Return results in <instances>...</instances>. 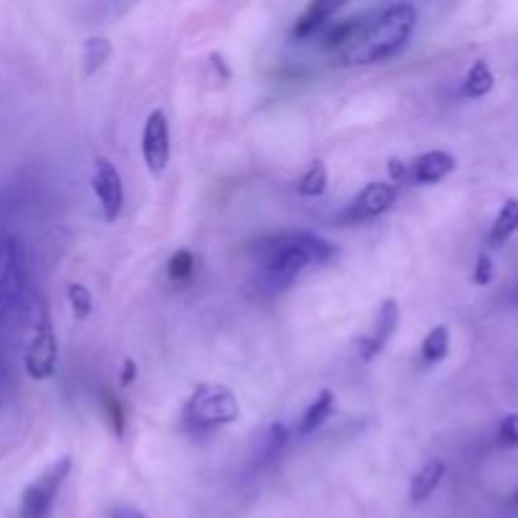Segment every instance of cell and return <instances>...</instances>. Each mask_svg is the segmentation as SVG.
<instances>
[{
	"mask_svg": "<svg viewBox=\"0 0 518 518\" xmlns=\"http://www.w3.org/2000/svg\"><path fill=\"white\" fill-rule=\"evenodd\" d=\"M329 187V170L321 160H314L306 167L304 175L296 182V190H299L301 198H321Z\"/></svg>",
	"mask_w": 518,
	"mask_h": 518,
	"instance_id": "d6986e66",
	"label": "cell"
},
{
	"mask_svg": "<svg viewBox=\"0 0 518 518\" xmlns=\"http://www.w3.org/2000/svg\"><path fill=\"white\" fill-rule=\"evenodd\" d=\"M513 233H518V200L511 198L503 203V208L498 210L496 220H493L491 225V233H488V241L493 243V246H498V243L508 241Z\"/></svg>",
	"mask_w": 518,
	"mask_h": 518,
	"instance_id": "ac0fdd59",
	"label": "cell"
},
{
	"mask_svg": "<svg viewBox=\"0 0 518 518\" xmlns=\"http://www.w3.org/2000/svg\"><path fill=\"white\" fill-rule=\"evenodd\" d=\"M66 301H69L71 314H74L76 321L89 319L91 309H94V299H91V291L84 284L66 286Z\"/></svg>",
	"mask_w": 518,
	"mask_h": 518,
	"instance_id": "44dd1931",
	"label": "cell"
},
{
	"mask_svg": "<svg viewBox=\"0 0 518 518\" xmlns=\"http://www.w3.org/2000/svg\"><path fill=\"white\" fill-rule=\"evenodd\" d=\"M415 26L417 11L410 3H395L380 11L362 13L349 41L334 51V59L347 66L380 64L405 49Z\"/></svg>",
	"mask_w": 518,
	"mask_h": 518,
	"instance_id": "6da1fadb",
	"label": "cell"
},
{
	"mask_svg": "<svg viewBox=\"0 0 518 518\" xmlns=\"http://www.w3.org/2000/svg\"><path fill=\"white\" fill-rule=\"evenodd\" d=\"M337 246L311 233H281L258 243L261 286L268 294L289 289L311 263H329Z\"/></svg>",
	"mask_w": 518,
	"mask_h": 518,
	"instance_id": "7a4b0ae2",
	"label": "cell"
},
{
	"mask_svg": "<svg viewBox=\"0 0 518 518\" xmlns=\"http://www.w3.org/2000/svg\"><path fill=\"white\" fill-rule=\"evenodd\" d=\"M334 392L332 390H321L319 395L311 400V405L306 407L304 415H301L299 425H296V433L299 435H311L314 430H319L321 425H324L326 420H329V415L334 412Z\"/></svg>",
	"mask_w": 518,
	"mask_h": 518,
	"instance_id": "9a60e30c",
	"label": "cell"
},
{
	"mask_svg": "<svg viewBox=\"0 0 518 518\" xmlns=\"http://www.w3.org/2000/svg\"><path fill=\"white\" fill-rule=\"evenodd\" d=\"M142 157L152 175H162L170 162V122L162 109L147 117L145 132H142Z\"/></svg>",
	"mask_w": 518,
	"mask_h": 518,
	"instance_id": "8992f818",
	"label": "cell"
},
{
	"mask_svg": "<svg viewBox=\"0 0 518 518\" xmlns=\"http://www.w3.org/2000/svg\"><path fill=\"white\" fill-rule=\"evenodd\" d=\"M112 518H147V516L134 506H117L112 511Z\"/></svg>",
	"mask_w": 518,
	"mask_h": 518,
	"instance_id": "83f0119b",
	"label": "cell"
},
{
	"mask_svg": "<svg viewBox=\"0 0 518 518\" xmlns=\"http://www.w3.org/2000/svg\"><path fill=\"white\" fill-rule=\"evenodd\" d=\"M387 175H390L392 182H402L407 177V165L400 157H390V162H387Z\"/></svg>",
	"mask_w": 518,
	"mask_h": 518,
	"instance_id": "484cf974",
	"label": "cell"
},
{
	"mask_svg": "<svg viewBox=\"0 0 518 518\" xmlns=\"http://www.w3.org/2000/svg\"><path fill=\"white\" fill-rule=\"evenodd\" d=\"M344 8V3L339 0H316L311 6H306V11L301 13L299 21L294 23V31L291 36L299 38V41H306V38H314L326 23L332 21L334 13H339Z\"/></svg>",
	"mask_w": 518,
	"mask_h": 518,
	"instance_id": "4fadbf2b",
	"label": "cell"
},
{
	"mask_svg": "<svg viewBox=\"0 0 518 518\" xmlns=\"http://www.w3.org/2000/svg\"><path fill=\"white\" fill-rule=\"evenodd\" d=\"M397 326H400V306H397L395 299H385L377 309V316H374L372 332L359 337L357 347L362 359L372 362L380 352H385V347L390 344V339L395 337Z\"/></svg>",
	"mask_w": 518,
	"mask_h": 518,
	"instance_id": "52a82bcc",
	"label": "cell"
},
{
	"mask_svg": "<svg viewBox=\"0 0 518 518\" xmlns=\"http://www.w3.org/2000/svg\"><path fill=\"white\" fill-rule=\"evenodd\" d=\"M241 415V405L233 390L225 385H213L205 382L193 390V395L187 397L182 405L180 422L187 430H213L220 425H230Z\"/></svg>",
	"mask_w": 518,
	"mask_h": 518,
	"instance_id": "3957f363",
	"label": "cell"
},
{
	"mask_svg": "<svg viewBox=\"0 0 518 518\" xmlns=\"http://www.w3.org/2000/svg\"><path fill=\"white\" fill-rule=\"evenodd\" d=\"M69 473L71 455L54 460V463L43 470L41 476L33 478L26 486V491L21 493L16 518H49L51 508H54L56 503V496H59L61 486H64V481L69 478Z\"/></svg>",
	"mask_w": 518,
	"mask_h": 518,
	"instance_id": "277c9868",
	"label": "cell"
},
{
	"mask_svg": "<svg viewBox=\"0 0 518 518\" xmlns=\"http://www.w3.org/2000/svg\"><path fill=\"white\" fill-rule=\"evenodd\" d=\"M112 56V43L104 36H91L84 41V71L86 76H94Z\"/></svg>",
	"mask_w": 518,
	"mask_h": 518,
	"instance_id": "ffe728a7",
	"label": "cell"
},
{
	"mask_svg": "<svg viewBox=\"0 0 518 518\" xmlns=\"http://www.w3.org/2000/svg\"><path fill=\"white\" fill-rule=\"evenodd\" d=\"M450 352V332L448 326H433L425 339H422V347H420V359L422 364H438L448 357Z\"/></svg>",
	"mask_w": 518,
	"mask_h": 518,
	"instance_id": "2e32d148",
	"label": "cell"
},
{
	"mask_svg": "<svg viewBox=\"0 0 518 518\" xmlns=\"http://www.w3.org/2000/svg\"><path fill=\"white\" fill-rule=\"evenodd\" d=\"M511 503H513V506H518V488H516V493L511 496Z\"/></svg>",
	"mask_w": 518,
	"mask_h": 518,
	"instance_id": "f1b7e54d",
	"label": "cell"
},
{
	"mask_svg": "<svg viewBox=\"0 0 518 518\" xmlns=\"http://www.w3.org/2000/svg\"><path fill=\"white\" fill-rule=\"evenodd\" d=\"M23 286H26V271H23V256L18 241H8L6 263L0 268V326L6 321L8 311L16 301H21Z\"/></svg>",
	"mask_w": 518,
	"mask_h": 518,
	"instance_id": "ba28073f",
	"label": "cell"
},
{
	"mask_svg": "<svg viewBox=\"0 0 518 518\" xmlns=\"http://www.w3.org/2000/svg\"><path fill=\"white\" fill-rule=\"evenodd\" d=\"M91 185H94V193H97L99 205H102L104 218L117 220L124 205V185L117 167L109 160H104V157H99L97 165H94V180H91Z\"/></svg>",
	"mask_w": 518,
	"mask_h": 518,
	"instance_id": "9c48e42d",
	"label": "cell"
},
{
	"mask_svg": "<svg viewBox=\"0 0 518 518\" xmlns=\"http://www.w3.org/2000/svg\"><path fill=\"white\" fill-rule=\"evenodd\" d=\"M516 296H518V291H516Z\"/></svg>",
	"mask_w": 518,
	"mask_h": 518,
	"instance_id": "f546056e",
	"label": "cell"
},
{
	"mask_svg": "<svg viewBox=\"0 0 518 518\" xmlns=\"http://www.w3.org/2000/svg\"><path fill=\"white\" fill-rule=\"evenodd\" d=\"M455 167H458V162H455V157L450 152L430 150L412 162L410 180L415 185H438L445 177L453 175Z\"/></svg>",
	"mask_w": 518,
	"mask_h": 518,
	"instance_id": "7c38bea8",
	"label": "cell"
},
{
	"mask_svg": "<svg viewBox=\"0 0 518 518\" xmlns=\"http://www.w3.org/2000/svg\"><path fill=\"white\" fill-rule=\"evenodd\" d=\"M104 410H107V415H109V428H112V433L117 435V438H122L124 412H122V405H119V400L112 395V392H104Z\"/></svg>",
	"mask_w": 518,
	"mask_h": 518,
	"instance_id": "603a6c76",
	"label": "cell"
},
{
	"mask_svg": "<svg viewBox=\"0 0 518 518\" xmlns=\"http://www.w3.org/2000/svg\"><path fill=\"white\" fill-rule=\"evenodd\" d=\"M493 84H496V76H493L488 61H476L463 79V94L470 99H481L493 89Z\"/></svg>",
	"mask_w": 518,
	"mask_h": 518,
	"instance_id": "e0dca14e",
	"label": "cell"
},
{
	"mask_svg": "<svg viewBox=\"0 0 518 518\" xmlns=\"http://www.w3.org/2000/svg\"><path fill=\"white\" fill-rule=\"evenodd\" d=\"M286 443H289V430H286L284 422H268L266 428L253 435L251 463L256 468H266L284 453Z\"/></svg>",
	"mask_w": 518,
	"mask_h": 518,
	"instance_id": "8fae6325",
	"label": "cell"
},
{
	"mask_svg": "<svg viewBox=\"0 0 518 518\" xmlns=\"http://www.w3.org/2000/svg\"><path fill=\"white\" fill-rule=\"evenodd\" d=\"M498 440L506 448H518V412L503 417L501 425H498Z\"/></svg>",
	"mask_w": 518,
	"mask_h": 518,
	"instance_id": "cb8c5ba5",
	"label": "cell"
},
{
	"mask_svg": "<svg viewBox=\"0 0 518 518\" xmlns=\"http://www.w3.org/2000/svg\"><path fill=\"white\" fill-rule=\"evenodd\" d=\"M195 273V256L190 251H177L172 253L170 261H167V276L175 281V284H185V281H190Z\"/></svg>",
	"mask_w": 518,
	"mask_h": 518,
	"instance_id": "7402d4cb",
	"label": "cell"
},
{
	"mask_svg": "<svg viewBox=\"0 0 518 518\" xmlns=\"http://www.w3.org/2000/svg\"><path fill=\"white\" fill-rule=\"evenodd\" d=\"M134 380H137V364H134V359H124V367H122V374H119V382H122V387H129Z\"/></svg>",
	"mask_w": 518,
	"mask_h": 518,
	"instance_id": "4316f807",
	"label": "cell"
},
{
	"mask_svg": "<svg viewBox=\"0 0 518 518\" xmlns=\"http://www.w3.org/2000/svg\"><path fill=\"white\" fill-rule=\"evenodd\" d=\"M491 281H493V261H491V256L481 253L476 261V268H473V284L488 286Z\"/></svg>",
	"mask_w": 518,
	"mask_h": 518,
	"instance_id": "d4e9b609",
	"label": "cell"
},
{
	"mask_svg": "<svg viewBox=\"0 0 518 518\" xmlns=\"http://www.w3.org/2000/svg\"><path fill=\"white\" fill-rule=\"evenodd\" d=\"M397 187L390 182H369L362 193L354 198L352 208L347 210V218L352 220H372L385 215L395 205Z\"/></svg>",
	"mask_w": 518,
	"mask_h": 518,
	"instance_id": "30bf717a",
	"label": "cell"
},
{
	"mask_svg": "<svg viewBox=\"0 0 518 518\" xmlns=\"http://www.w3.org/2000/svg\"><path fill=\"white\" fill-rule=\"evenodd\" d=\"M23 362H26L28 377L38 382L51 380L56 367H59V342H56L49 311H46V306L43 304H38V314L36 319H33V332L26 344Z\"/></svg>",
	"mask_w": 518,
	"mask_h": 518,
	"instance_id": "5b68a950",
	"label": "cell"
},
{
	"mask_svg": "<svg viewBox=\"0 0 518 518\" xmlns=\"http://www.w3.org/2000/svg\"><path fill=\"white\" fill-rule=\"evenodd\" d=\"M445 478V463L443 460H428L417 470L415 476L410 481V501L412 503H422L428 501L430 496L435 493V488L440 486V481Z\"/></svg>",
	"mask_w": 518,
	"mask_h": 518,
	"instance_id": "5bb4252c",
	"label": "cell"
}]
</instances>
